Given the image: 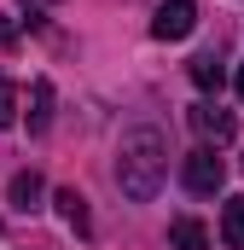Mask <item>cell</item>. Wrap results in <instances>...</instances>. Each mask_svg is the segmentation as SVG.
I'll use <instances>...</instances> for the list:
<instances>
[{
	"instance_id": "6da1fadb",
	"label": "cell",
	"mask_w": 244,
	"mask_h": 250,
	"mask_svg": "<svg viewBox=\"0 0 244 250\" xmlns=\"http://www.w3.org/2000/svg\"><path fill=\"white\" fill-rule=\"evenodd\" d=\"M163 175H169V140L151 123H134L117 146V187L134 204H151L157 187H163Z\"/></svg>"
},
{
	"instance_id": "7a4b0ae2",
	"label": "cell",
	"mask_w": 244,
	"mask_h": 250,
	"mask_svg": "<svg viewBox=\"0 0 244 250\" xmlns=\"http://www.w3.org/2000/svg\"><path fill=\"white\" fill-rule=\"evenodd\" d=\"M181 181H186V192L209 198V192L227 187V163L215 157V146H192V151H186V163H181Z\"/></svg>"
},
{
	"instance_id": "3957f363",
	"label": "cell",
	"mask_w": 244,
	"mask_h": 250,
	"mask_svg": "<svg viewBox=\"0 0 244 250\" xmlns=\"http://www.w3.org/2000/svg\"><path fill=\"white\" fill-rule=\"evenodd\" d=\"M192 29H198V6L192 0H163L157 18H151V35L157 41H186Z\"/></svg>"
},
{
	"instance_id": "277c9868",
	"label": "cell",
	"mask_w": 244,
	"mask_h": 250,
	"mask_svg": "<svg viewBox=\"0 0 244 250\" xmlns=\"http://www.w3.org/2000/svg\"><path fill=\"white\" fill-rule=\"evenodd\" d=\"M192 128H198V140L203 146H227L239 123H233V111H221V105H192Z\"/></svg>"
},
{
	"instance_id": "5b68a950",
	"label": "cell",
	"mask_w": 244,
	"mask_h": 250,
	"mask_svg": "<svg viewBox=\"0 0 244 250\" xmlns=\"http://www.w3.org/2000/svg\"><path fill=\"white\" fill-rule=\"evenodd\" d=\"M53 204H59V215H64L70 233H81V239L93 233V221H87V198H81L76 187H59V192H53Z\"/></svg>"
},
{
	"instance_id": "8992f818",
	"label": "cell",
	"mask_w": 244,
	"mask_h": 250,
	"mask_svg": "<svg viewBox=\"0 0 244 250\" xmlns=\"http://www.w3.org/2000/svg\"><path fill=\"white\" fill-rule=\"evenodd\" d=\"M53 123V82H35L29 87V134H47Z\"/></svg>"
},
{
	"instance_id": "52a82bcc",
	"label": "cell",
	"mask_w": 244,
	"mask_h": 250,
	"mask_svg": "<svg viewBox=\"0 0 244 250\" xmlns=\"http://www.w3.org/2000/svg\"><path fill=\"white\" fill-rule=\"evenodd\" d=\"M41 175H35V169H23V175H12V204H18V209H23V215H29V209H41Z\"/></svg>"
},
{
	"instance_id": "ba28073f",
	"label": "cell",
	"mask_w": 244,
	"mask_h": 250,
	"mask_svg": "<svg viewBox=\"0 0 244 250\" xmlns=\"http://www.w3.org/2000/svg\"><path fill=\"white\" fill-rule=\"evenodd\" d=\"M169 245H175V250H209V233H203V221L181 215V221L169 227Z\"/></svg>"
},
{
	"instance_id": "9c48e42d",
	"label": "cell",
	"mask_w": 244,
	"mask_h": 250,
	"mask_svg": "<svg viewBox=\"0 0 244 250\" xmlns=\"http://www.w3.org/2000/svg\"><path fill=\"white\" fill-rule=\"evenodd\" d=\"M221 239H227V250H244V198H227V209H221Z\"/></svg>"
},
{
	"instance_id": "30bf717a",
	"label": "cell",
	"mask_w": 244,
	"mask_h": 250,
	"mask_svg": "<svg viewBox=\"0 0 244 250\" xmlns=\"http://www.w3.org/2000/svg\"><path fill=\"white\" fill-rule=\"evenodd\" d=\"M186 76H192V82H198L203 93H215V87H221V64L209 59V53H198V59L186 64Z\"/></svg>"
},
{
	"instance_id": "8fae6325",
	"label": "cell",
	"mask_w": 244,
	"mask_h": 250,
	"mask_svg": "<svg viewBox=\"0 0 244 250\" xmlns=\"http://www.w3.org/2000/svg\"><path fill=\"white\" fill-rule=\"evenodd\" d=\"M12 123H18V87L0 76V128H12Z\"/></svg>"
},
{
	"instance_id": "7c38bea8",
	"label": "cell",
	"mask_w": 244,
	"mask_h": 250,
	"mask_svg": "<svg viewBox=\"0 0 244 250\" xmlns=\"http://www.w3.org/2000/svg\"><path fill=\"white\" fill-rule=\"evenodd\" d=\"M233 87H239V99H244V64H239V76H233Z\"/></svg>"
},
{
	"instance_id": "4fadbf2b",
	"label": "cell",
	"mask_w": 244,
	"mask_h": 250,
	"mask_svg": "<svg viewBox=\"0 0 244 250\" xmlns=\"http://www.w3.org/2000/svg\"><path fill=\"white\" fill-rule=\"evenodd\" d=\"M23 6H29V18H35V6H53V0H23Z\"/></svg>"
}]
</instances>
